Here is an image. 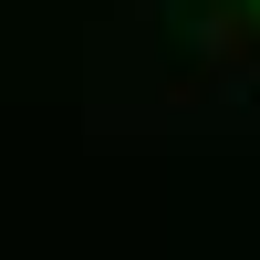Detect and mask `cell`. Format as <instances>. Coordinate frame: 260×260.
<instances>
[{"instance_id": "obj_1", "label": "cell", "mask_w": 260, "mask_h": 260, "mask_svg": "<svg viewBox=\"0 0 260 260\" xmlns=\"http://www.w3.org/2000/svg\"><path fill=\"white\" fill-rule=\"evenodd\" d=\"M198 42H208V62H219V73H250V62H260V21H250V11H208Z\"/></svg>"}]
</instances>
